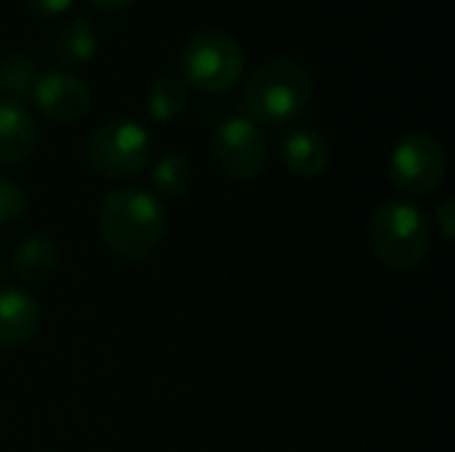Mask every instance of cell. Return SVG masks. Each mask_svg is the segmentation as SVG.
I'll return each instance as SVG.
<instances>
[{"label": "cell", "instance_id": "obj_15", "mask_svg": "<svg viewBox=\"0 0 455 452\" xmlns=\"http://www.w3.org/2000/svg\"><path fill=\"white\" fill-rule=\"evenodd\" d=\"M187 85L184 80L173 77V75H163L149 85L147 93V109L155 120L168 123L173 117H179L187 109Z\"/></svg>", "mask_w": 455, "mask_h": 452}, {"label": "cell", "instance_id": "obj_16", "mask_svg": "<svg viewBox=\"0 0 455 452\" xmlns=\"http://www.w3.org/2000/svg\"><path fill=\"white\" fill-rule=\"evenodd\" d=\"M152 184L165 197H181L192 184V163L184 152L163 155L152 168Z\"/></svg>", "mask_w": 455, "mask_h": 452}, {"label": "cell", "instance_id": "obj_13", "mask_svg": "<svg viewBox=\"0 0 455 452\" xmlns=\"http://www.w3.org/2000/svg\"><path fill=\"white\" fill-rule=\"evenodd\" d=\"M56 258H59L56 245L43 234H32L16 245V250L11 256V266L21 280L40 282L56 269Z\"/></svg>", "mask_w": 455, "mask_h": 452}, {"label": "cell", "instance_id": "obj_7", "mask_svg": "<svg viewBox=\"0 0 455 452\" xmlns=\"http://www.w3.org/2000/svg\"><path fill=\"white\" fill-rule=\"evenodd\" d=\"M216 165L232 178H253L267 163V141L256 120L227 117L211 136Z\"/></svg>", "mask_w": 455, "mask_h": 452}, {"label": "cell", "instance_id": "obj_3", "mask_svg": "<svg viewBox=\"0 0 455 452\" xmlns=\"http://www.w3.org/2000/svg\"><path fill=\"white\" fill-rule=\"evenodd\" d=\"M312 99V77L304 64L288 56L269 59L245 83V107L267 125H285L304 112Z\"/></svg>", "mask_w": 455, "mask_h": 452}, {"label": "cell", "instance_id": "obj_12", "mask_svg": "<svg viewBox=\"0 0 455 452\" xmlns=\"http://www.w3.org/2000/svg\"><path fill=\"white\" fill-rule=\"evenodd\" d=\"M99 37H96V27L85 19V16H75L69 21H64L56 35L51 37V53L56 61L72 67V64H83L96 53Z\"/></svg>", "mask_w": 455, "mask_h": 452}, {"label": "cell", "instance_id": "obj_10", "mask_svg": "<svg viewBox=\"0 0 455 452\" xmlns=\"http://www.w3.org/2000/svg\"><path fill=\"white\" fill-rule=\"evenodd\" d=\"M35 120L19 99H0V165L21 163L35 147Z\"/></svg>", "mask_w": 455, "mask_h": 452}, {"label": "cell", "instance_id": "obj_14", "mask_svg": "<svg viewBox=\"0 0 455 452\" xmlns=\"http://www.w3.org/2000/svg\"><path fill=\"white\" fill-rule=\"evenodd\" d=\"M37 80V64L27 53H0V99H19L32 93Z\"/></svg>", "mask_w": 455, "mask_h": 452}, {"label": "cell", "instance_id": "obj_20", "mask_svg": "<svg viewBox=\"0 0 455 452\" xmlns=\"http://www.w3.org/2000/svg\"><path fill=\"white\" fill-rule=\"evenodd\" d=\"M88 3L96 5V8H101V11H117V8L128 5L131 0H88Z\"/></svg>", "mask_w": 455, "mask_h": 452}, {"label": "cell", "instance_id": "obj_2", "mask_svg": "<svg viewBox=\"0 0 455 452\" xmlns=\"http://www.w3.org/2000/svg\"><path fill=\"white\" fill-rule=\"evenodd\" d=\"M368 242L384 266L395 272H411L429 256L432 224L419 205L392 200L373 213L368 224Z\"/></svg>", "mask_w": 455, "mask_h": 452}, {"label": "cell", "instance_id": "obj_9", "mask_svg": "<svg viewBox=\"0 0 455 452\" xmlns=\"http://www.w3.org/2000/svg\"><path fill=\"white\" fill-rule=\"evenodd\" d=\"M40 312L29 293L19 288H0V352L21 346L37 330Z\"/></svg>", "mask_w": 455, "mask_h": 452}, {"label": "cell", "instance_id": "obj_11", "mask_svg": "<svg viewBox=\"0 0 455 452\" xmlns=\"http://www.w3.org/2000/svg\"><path fill=\"white\" fill-rule=\"evenodd\" d=\"M280 157L296 176H320L328 168L331 149L317 131L299 128L280 141Z\"/></svg>", "mask_w": 455, "mask_h": 452}, {"label": "cell", "instance_id": "obj_6", "mask_svg": "<svg viewBox=\"0 0 455 452\" xmlns=\"http://www.w3.org/2000/svg\"><path fill=\"white\" fill-rule=\"evenodd\" d=\"M448 155L443 144L429 133H408L403 136L389 155V176L392 181L411 194H427L440 186L445 178Z\"/></svg>", "mask_w": 455, "mask_h": 452}, {"label": "cell", "instance_id": "obj_5", "mask_svg": "<svg viewBox=\"0 0 455 452\" xmlns=\"http://www.w3.org/2000/svg\"><path fill=\"white\" fill-rule=\"evenodd\" d=\"M88 160L107 178H131L149 160V133L133 120L107 123L88 139Z\"/></svg>", "mask_w": 455, "mask_h": 452}, {"label": "cell", "instance_id": "obj_18", "mask_svg": "<svg viewBox=\"0 0 455 452\" xmlns=\"http://www.w3.org/2000/svg\"><path fill=\"white\" fill-rule=\"evenodd\" d=\"M24 5L37 16H56L64 13L72 5V0H24Z\"/></svg>", "mask_w": 455, "mask_h": 452}, {"label": "cell", "instance_id": "obj_17", "mask_svg": "<svg viewBox=\"0 0 455 452\" xmlns=\"http://www.w3.org/2000/svg\"><path fill=\"white\" fill-rule=\"evenodd\" d=\"M24 210H27V194L13 181L0 176V224L21 218Z\"/></svg>", "mask_w": 455, "mask_h": 452}, {"label": "cell", "instance_id": "obj_19", "mask_svg": "<svg viewBox=\"0 0 455 452\" xmlns=\"http://www.w3.org/2000/svg\"><path fill=\"white\" fill-rule=\"evenodd\" d=\"M451 210H453V200H445V202L440 205V210H437V218H440V224H443V237H445V240H451V234H453Z\"/></svg>", "mask_w": 455, "mask_h": 452}, {"label": "cell", "instance_id": "obj_1", "mask_svg": "<svg viewBox=\"0 0 455 452\" xmlns=\"http://www.w3.org/2000/svg\"><path fill=\"white\" fill-rule=\"evenodd\" d=\"M99 229L112 253L125 261H144L165 237L163 202L144 189H117L99 210Z\"/></svg>", "mask_w": 455, "mask_h": 452}, {"label": "cell", "instance_id": "obj_8", "mask_svg": "<svg viewBox=\"0 0 455 452\" xmlns=\"http://www.w3.org/2000/svg\"><path fill=\"white\" fill-rule=\"evenodd\" d=\"M32 99L40 112L59 123L80 120L91 107V88L72 72H43L32 85Z\"/></svg>", "mask_w": 455, "mask_h": 452}, {"label": "cell", "instance_id": "obj_4", "mask_svg": "<svg viewBox=\"0 0 455 452\" xmlns=\"http://www.w3.org/2000/svg\"><path fill=\"white\" fill-rule=\"evenodd\" d=\"M245 67V51L235 35L224 29L195 32L181 51V72L200 91L232 88Z\"/></svg>", "mask_w": 455, "mask_h": 452}]
</instances>
